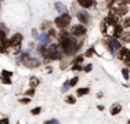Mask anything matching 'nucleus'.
Listing matches in <instances>:
<instances>
[{"instance_id":"obj_28","label":"nucleus","mask_w":130,"mask_h":124,"mask_svg":"<svg viewBox=\"0 0 130 124\" xmlns=\"http://www.w3.org/2000/svg\"><path fill=\"white\" fill-rule=\"evenodd\" d=\"M85 70H86V72H89V70H91V65H87V66L85 68Z\"/></svg>"},{"instance_id":"obj_17","label":"nucleus","mask_w":130,"mask_h":124,"mask_svg":"<svg viewBox=\"0 0 130 124\" xmlns=\"http://www.w3.org/2000/svg\"><path fill=\"white\" fill-rule=\"evenodd\" d=\"M89 94V88H79L78 90V95H86Z\"/></svg>"},{"instance_id":"obj_25","label":"nucleus","mask_w":130,"mask_h":124,"mask_svg":"<svg viewBox=\"0 0 130 124\" xmlns=\"http://www.w3.org/2000/svg\"><path fill=\"white\" fill-rule=\"evenodd\" d=\"M80 69V65L79 64H75V65H73V70H79Z\"/></svg>"},{"instance_id":"obj_16","label":"nucleus","mask_w":130,"mask_h":124,"mask_svg":"<svg viewBox=\"0 0 130 124\" xmlns=\"http://www.w3.org/2000/svg\"><path fill=\"white\" fill-rule=\"evenodd\" d=\"M29 84H30V87H36L39 84V80L36 79V77H30V80H29Z\"/></svg>"},{"instance_id":"obj_13","label":"nucleus","mask_w":130,"mask_h":124,"mask_svg":"<svg viewBox=\"0 0 130 124\" xmlns=\"http://www.w3.org/2000/svg\"><path fill=\"white\" fill-rule=\"evenodd\" d=\"M120 109H122V108H120V105L119 104H115L112 106V109H111V114H113V116H115V114H118L120 112Z\"/></svg>"},{"instance_id":"obj_24","label":"nucleus","mask_w":130,"mask_h":124,"mask_svg":"<svg viewBox=\"0 0 130 124\" xmlns=\"http://www.w3.org/2000/svg\"><path fill=\"white\" fill-rule=\"evenodd\" d=\"M125 26H127V28H130V18H127V19L125 21Z\"/></svg>"},{"instance_id":"obj_7","label":"nucleus","mask_w":130,"mask_h":124,"mask_svg":"<svg viewBox=\"0 0 130 124\" xmlns=\"http://www.w3.org/2000/svg\"><path fill=\"white\" fill-rule=\"evenodd\" d=\"M109 50H111V52H116L118 50H120V43L118 42L116 39H112V40H109Z\"/></svg>"},{"instance_id":"obj_4","label":"nucleus","mask_w":130,"mask_h":124,"mask_svg":"<svg viewBox=\"0 0 130 124\" xmlns=\"http://www.w3.org/2000/svg\"><path fill=\"white\" fill-rule=\"evenodd\" d=\"M71 33H72L73 36H83L86 33V28L83 26V25H75V26H72V29H71Z\"/></svg>"},{"instance_id":"obj_14","label":"nucleus","mask_w":130,"mask_h":124,"mask_svg":"<svg viewBox=\"0 0 130 124\" xmlns=\"http://www.w3.org/2000/svg\"><path fill=\"white\" fill-rule=\"evenodd\" d=\"M55 8H57V11H60L61 14H64V12H67V7L62 4V3H57L55 4Z\"/></svg>"},{"instance_id":"obj_19","label":"nucleus","mask_w":130,"mask_h":124,"mask_svg":"<svg viewBox=\"0 0 130 124\" xmlns=\"http://www.w3.org/2000/svg\"><path fill=\"white\" fill-rule=\"evenodd\" d=\"M76 83H78V77H73V79L69 81V86H75Z\"/></svg>"},{"instance_id":"obj_21","label":"nucleus","mask_w":130,"mask_h":124,"mask_svg":"<svg viewBox=\"0 0 130 124\" xmlns=\"http://www.w3.org/2000/svg\"><path fill=\"white\" fill-rule=\"evenodd\" d=\"M32 113H33V114H39V113H40V108H35V109L32 110Z\"/></svg>"},{"instance_id":"obj_18","label":"nucleus","mask_w":130,"mask_h":124,"mask_svg":"<svg viewBox=\"0 0 130 124\" xmlns=\"http://www.w3.org/2000/svg\"><path fill=\"white\" fill-rule=\"evenodd\" d=\"M122 74H123V77H125V80H129V70L127 69H123Z\"/></svg>"},{"instance_id":"obj_29","label":"nucleus","mask_w":130,"mask_h":124,"mask_svg":"<svg viewBox=\"0 0 130 124\" xmlns=\"http://www.w3.org/2000/svg\"><path fill=\"white\" fill-rule=\"evenodd\" d=\"M101 30H103V32H105V22L101 24Z\"/></svg>"},{"instance_id":"obj_6","label":"nucleus","mask_w":130,"mask_h":124,"mask_svg":"<svg viewBox=\"0 0 130 124\" xmlns=\"http://www.w3.org/2000/svg\"><path fill=\"white\" fill-rule=\"evenodd\" d=\"M7 46H8V42H7V39H6L4 32H3V30H0V51H2V52L6 51Z\"/></svg>"},{"instance_id":"obj_12","label":"nucleus","mask_w":130,"mask_h":124,"mask_svg":"<svg viewBox=\"0 0 130 124\" xmlns=\"http://www.w3.org/2000/svg\"><path fill=\"white\" fill-rule=\"evenodd\" d=\"M120 40L125 43H130V32H122L120 33Z\"/></svg>"},{"instance_id":"obj_32","label":"nucleus","mask_w":130,"mask_h":124,"mask_svg":"<svg viewBox=\"0 0 130 124\" xmlns=\"http://www.w3.org/2000/svg\"><path fill=\"white\" fill-rule=\"evenodd\" d=\"M21 102H24V104H28V102H29V99H26V98H25V99H22Z\"/></svg>"},{"instance_id":"obj_23","label":"nucleus","mask_w":130,"mask_h":124,"mask_svg":"<svg viewBox=\"0 0 130 124\" xmlns=\"http://www.w3.org/2000/svg\"><path fill=\"white\" fill-rule=\"evenodd\" d=\"M26 95H28V97H32V95H33V88H32V90H28V91H26Z\"/></svg>"},{"instance_id":"obj_1","label":"nucleus","mask_w":130,"mask_h":124,"mask_svg":"<svg viewBox=\"0 0 130 124\" xmlns=\"http://www.w3.org/2000/svg\"><path fill=\"white\" fill-rule=\"evenodd\" d=\"M61 44H62L65 54L72 55L78 51L79 46L82 44V40H79V42L76 43V39H71V37L67 35V32H62L61 33Z\"/></svg>"},{"instance_id":"obj_31","label":"nucleus","mask_w":130,"mask_h":124,"mask_svg":"<svg viewBox=\"0 0 130 124\" xmlns=\"http://www.w3.org/2000/svg\"><path fill=\"white\" fill-rule=\"evenodd\" d=\"M55 123H58L57 120H50V121H48V124H55Z\"/></svg>"},{"instance_id":"obj_15","label":"nucleus","mask_w":130,"mask_h":124,"mask_svg":"<svg viewBox=\"0 0 130 124\" xmlns=\"http://www.w3.org/2000/svg\"><path fill=\"white\" fill-rule=\"evenodd\" d=\"M40 43H42V44L43 46H44V44H47V42H48V35H46V33H43V35L42 36H40Z\"/></svg>"},{"instance_id":"obj_5","label":"nucleus","mask_w":130,"mask_h":124,"mask_svg":"<svg viewBox=\"0 0 130 124\" xmlns=\"http://www.w3.org/2000/svg\"><path fill=\"white\" fill-rule=\"evenodd\" d=\"M119 57H120V59H122V61L127 62V64L130 65V51L127 48H120Z\"/></svg>"},{"instance_id":"obj_3","label":"nucleus","mask_w":130,"mask_h":124,"mask_svg":"<svg viewBox=\"0 0 130 124\" xmlns=\"http://www.w3.org/2000/svg\"><path fill=\"white\" fill-rule=\"evenodd\" d=\"M69 22H71V17L67 14V12H64L61 17H58L57 19H55V25H57L58 28H61V29H64Z\"/></svg>"},{"instance_id":"obj_20","label":"nucleus","mask_w":130,"mask_h":124,"mask_svg":"<svg viewBox=\"0 0 130 124\" xmlns=\"http://www.w3.org/2000/svg\"><path fill=\"white\" fill-rule=\"evenodd\" d=\"M93 54H94V48H90L87 52H86V55H87V57H90V55H93Z\"/></svg>"},{"instance_id":"obj_9","label":"nucleus","mask_w":130,"mask_h":124,"mask_svg":"<svg viewBox=\"0 0 130 124\" xmlns=\"http://www.w3.org/2000/svg\"><path fill=\"white\" fill-rule=\"evenodd\" d=\"M78 2H79V4L82 6V7L89 8V7H91V6H94L95 0H78Z\"/></svg>"},{"instance_id":"obj_10","label":"nucleus","mask_w":130,"mask_h":124,"mask_svg":"<svg viewBox=\"0 0 130 124\" xmlns=\"http://www.w3.org/2000/svg\"><path fill=\"white\" fill-rule=\"evenodd\" d=\"M78 18H79V21L82 24H86L89 21V14L86 11H80L79 14H78Z\"/></svg>"},{"instance_id":"obj_11","label":"nucleus","mask_w":130,"mask_h":124,"mask_svg":"<svg viewBox=\"0 0 130 124\" xmlns=\"http://www.w3.org/2000/svg\"><path fill=\"white\" fill-rule=\"evenodd\" d=\"M2 77H3V81H4L6 84H8V83H10V77H11V72H8V70H3Z\"/></svg>"},{"instance_id":"obj_30","label":"nucleus","mask_w":130,"mask_h":124,"mask_svg":"<svg viewBox=\"0 0 130 124\" xmlns=\"http://www.w3.org/2000/svg\"><path fill=\"white\" fill-rule=\"evenodd\" d=\"M0 123H3V124H7V123H8V120H7V119H3V120H0Z\"/></svg>"},{"instance_id":"obj_27","label":"nucleus","mask_w":130,"mask_h":124,"mask_svg":"<svg viewBox=\"0 0 130 124\" xmlns=\"http://www.w3.org/2000/svg\"><path fill=\"white\" fill-rule=\"evenodd\" d=\"M120 3H123V4H129L130 3V0H119Z\"/></svg>"},{"instance_id":"obj_8","label":"nucleus","mask_w":130,"mask_h":124,"mask_svg":"<svg viewBox=\"0 0 130 124\" xmlns=\"http://www.w3.org/2000/svg\"><path fill=\"white\" fill-rule=\"evenodd\" d=\"M25 65L28 68H36L39 65V61H36V59H32V58H25Z\"/></svg>"},{"instance_id":"obj_22","label":"nucleus","mask_w":130,"mask_h":124,"mask_svg":"<svg viewBox=\"0 0 130 124\" xmlns=\"http://www.w3.org/2000/svg\"><path fill=\"white\" fill-rule=\"evenodd\" d=\"M67 101L69 102V104H73V102H75V98H73V97H68Z\"/></svg>"},{"instance_id":"obj_26","label":"nucleus","mask_w":130,"mask_h":124,"mask_svg":"<svg viewBox=\"0 0 130 124\" xmlns=\"http://www.w3.org/2000/svg\"><path fill=\"white\" fill-rule=\"evenodd\" d=\"M82 59H83L82 57H78V58H76V61H75V62H76V64H80V62H82Z\"/></svg>"},{"instance_id":"obj_2","label":"nucleus","mask_w":130,"mask_h":124,"mask_svg":"<svg viewBox=\"0 0 130 124\" xmlns=\"http://www.w3.org/2000/svg\"><path fill=\"white\" fill-rule=\"evenodd\" d=\"M40 54L44 55L46 58H51V59H60L61 58V50L57 44H51L50 47L46 50L44 47H40Z\"/></svg>"}]
</instances>
